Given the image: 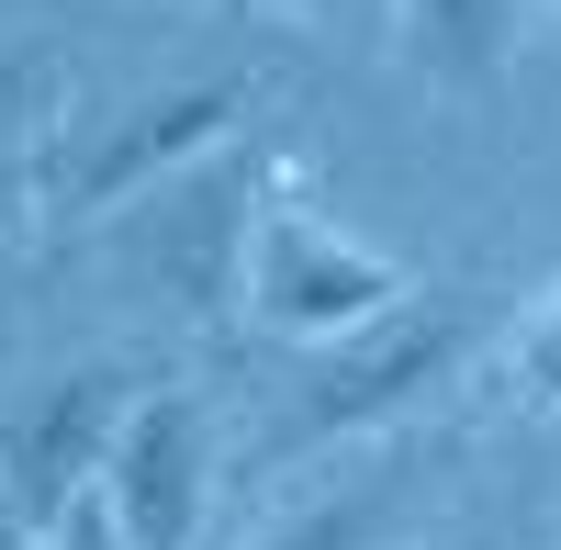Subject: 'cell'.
Wrapping results in <instances>:
<instances>
[{
  "instance_id": "obj_5",
  "label": "cell",
  "mask_w": 561,
  "mask_h": 550,
  "mask_svg": "<svg viewBox=\"0 0 561 550\" xmlns=\"http://www.w3.org/2000/svg\"><path fill=\"white\" fill-rule=\"evenodd\" d=\"M214 404L192 382H147L113 427V461H102V528L113 550H192L203 506H214Z\"/></svg>"
},
{
  "instance_id": "obj_7",
  "label": "cell",
  "mask_w": 561,
  "mask_h": 550,
  "mask_svg": "<svg viewBox=\"0 0 561 550\" xmlns=\"http://www.w3.org/2000/svg\"><path fill=\"white\" fill-rule=\"evenodd\" d=\"M404 68L449 102H494L517 79V0H393Z\"/></svg>"
},
{
  "instance_id": "obj_9",
  "label": "cell",
  "mask_w": 561,
  "mask_h": 550,
  "mask_svg": "<svg viewBox=\"0 0 561 550\" xmlns=\"http://www.w3.org/2000/svg\"><path fill=\"white\" fill-rule=\"evenodd\" d=\"M505 393H517L528 416H561V270L505 314Z\"/></svg>"
},
{
  "instance_id": "obj_12",
  "label": "cell",
  "mask_w": 561,
  "mask_h": 550,
  "mask_svg": "<svg viewBox=\"0 0 561 550\" xmlns=\"http://www.w3.org/2000/svg\"><path fill=\"white\" fill-rule=\"evenodd\" d=\"M23 237V169H0V248Z\"/></svg>"
},
{
  "instance_id": "obj_8",
  "label": "cell",
  "mask_w": 561,
  "mask_h": 550,
  "mask_svg": "<svg viewBox=\"0 0 561 550\" xmlns=\"http://www.w3.org/2000/svg\"><path fill=\"white\" fill-rule=\"evenodd\" d=\"M57 124H68V68L34 45H0V169H23Z\"/></svg>"
},
{
  "instance_id": "obj_11",
  "label": "cell",
  "mask_w": 561,
  "mask_h": 550,
  "mask_svg": "<svg viewBox=\"0 0 561 550\" xmlns=\"http://www.w3.org/2000/svg\"><path fill=\"white\" fill-rule=\"evenodd\" d=\"M259 12H280V23H337L348 0H259Z\"/></svg>"
},
{
  "instance_id": "obj_10",
  "label": "cell",
  "mask_w": 561,
  "mask_h": 550,
  "mask_svg": "<svg viewBox=\"0 0 561 550\" xmlns=\"http://www.w3.org/2000/svg\"><path fill=\"white\" fill-rule=\"evenodd\" d=\"M45 550H113V528H102V506H68V528L45 539Z\"/></svg>"
},
{
  "instance_id": "obj_6",
  "label": "cell",
  "mask_w": 561,
  "mask_h": 550,
  "mask_svg": "<svg viewBox=\"0 0 561 550\" xmlns=\"http://www.w3.org/2000/svg\"><path fill=\"white\" fill-rule=\"evenodd\" d=\"M415 506V438H370L348 472H325L304 506H280L248 550H382Z\"/></svg>"
},
{
  "instance_id": "obj_3",
  "label": "cell",
  "mask_w": 561,
  "mask_h": 550,
  "mask_svg": "<svg viewBox=\"0 0 561 550\" xmlns=\"http://www.w3.org/2000/svg\"><path fill=\"white\" fill-rule=\"evenodd\" d=\"M415 282H404V259H382L370 237H348L337 214H314V203H259L248 214V237H237V282H225V314H248L259 337L280 348H337L359 337L370 314H393Z\"/></svg>"
},
{
  "instance_id": "obj_13",
  "label": "cell",
  "mask_w": 561,
  "mask_h": 550,
  "mask_svg": "<svg viewBox=\"0 0 561 550\" xmlns=\"http://www.w3.org/2000/svg\"><path fill=\"white\" fill-rule=\"evenodd\" d=\"M0 550H45V539H34V528H12V517H0Z\"/></svg>"
},
{
  "instance_id": "obj_1",
  "label": "cell",
  "mask_w": 561,
  "mask_h": 550,
  "mask_svg": "<svg viewBox=\"0 0 561 550\" xmlns=\"http://www.w3.org/2000/svg\"><path fill=\"white\" fill-rule=\"evenodd\" d=\"M259 113H270V68H214V79L135 90V102H113V113H68L23 158V225H45V237H90V225L135 214L147 192H169L180 169L225 158Z\"/></svg>"
},
{
  "instance_id": "obj_4",
  "label": "cell",
  "mask_w": 561,
  "mask_h": 550,
  "mask_svg": "<svg viewBox=\"0 0 561 550\" xmlns=\"http://www.w3.org/2000/svg\"><path fill=\"white\" fill-rule=\"evenodd\" d=\"M147 393L135 359H68V371H45L12 416H0V517L57 539L68 506L102 494V461H113V427L124 404Z\"/></svg>"
},
{
  "instance_id": "obj_2",
  "label": "cell",
  "mask_w": 561,
  "mask_h": 550,
  "mask_svg": "<svg viewBox=\"0 0 561 550\" xmlns=\"http://www.w3.org/2000/svg\"><path fill=\"white\" fill-rule=\"evenodd\" d=\"M483 337H494V303L483 293H404L393 314H370L359 337L314 348L304 371L280 382V416L259 438V461H325V449L404 438L460 371H472Z\"/></svg>"
}]
</instances>
